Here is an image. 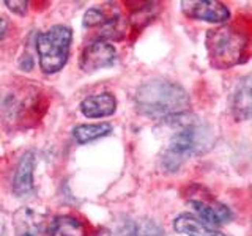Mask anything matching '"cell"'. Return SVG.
<instances>
[{
	"label": "cell",
	"mask_w": 252,
	"mask_h": 236,
	"mask_svg": "<svg viewBox=\"0 0 252 236\" xmlns=\"http://www.w3.org/2000/svg\"><path fill=\"white\" fill-rule=\"evenodd\" d=\"M177 131L172 134L167 148L164 149L161 165L165 172L175 173L189 157L202 154L210 147L208 131L195 121H177Z\"/></svg>",
	"instance_id": "obj_3"
},
{
	"label": "cell",
	"mask_w": 252,
	"mask_h": 236,
	"mask_svg": "<svg viewBox=\"0 0 252 236\" xmlns=\"http://www.w3.org/2000/svg\"><path fill=\"white\" fill-rule=\"evenodd\" d=\"M205 43L211 65L227 69L243 61L249 46V30L241 24H227L208 30Z\"/></svg>",
	"instance_id": "obj_2"
},
{
	"label": "cell",
	"mask_w": 252,
	"mask_h": 236,
	"mask_svg": "<svg viewBox=\"0 0 252 236\" xmlns=\"http://www.w3.org/2000/svg\"><path fill=\"white\" fill-rule=\"evenodd\" d=\"M71 41H73V31L66 26H54L44 33L38 35L36 51L43 73L54 74L65 66Z\"/></svg>",
	"instance_id": "obj_4"
},
{
	"label": "cell",
	"mask_w": 252,
	"mask_h": 236,
	"mask_svg": "<svg viewBox=\"0 0 252 236\" xmlns=\"http://www.w3.org/2000/svg\"><path fill=\"white\" fill-rule=\"evenodd\" d=\"M33 169H35V156L33 151H27L24 154L16 167L13 177V192L18 197H29L33 194Z\"/></svg>",
	"instance_id": "obj_10"
},
{
	"label": "cell",
	"mask_w": 252,
	"mask_h": 236,
	"mask_svg": "<svg viewBox=\"0 0 252 236\" xmlns=\"http://www.w3.org/2000/svg\"><path fill=\"white\" fill-rule=\"evenodd\" d=\"M0 236H8V230L5 225V219L0 216Z\"/></svg>",
	"instance_id": "obj_20"
},
{
	"label": "cell",
	"mask_w": 252,
	"mask_h": 236,
	"mask_svg": "<svg viewBox=\"0 0 252 236\" xmlns=\"http://www.w3.org/2000/svg\"><path fill=\"white\" fill-rule=\"evenodd\" d=\"M8 26H10V22H8L6 18H2L0 16V39H2L6 33V30H8Z\"/></svg>",
	"instance_id": "obj_19"
},
{
	"label": "cell",
	"mask_w": 252,
	"mask_h": 236,
	"mask_svg": "<svg viewBox=\"0 0 252 236\" xmlns=\"http://www.w3.org/2000/svg\"><path fill=\"white\" fill-rule=\"evenodd\" d=\"M55 230L60 236H87V228L74 216L55 217Z\"/></svg>",
	"instance_id": "obj_16"
},
{
	"label": "cell",
	"mask_w": 252,
	"mask_h": 236,
	"mask_svg": "<svg viewBox=\"0 0 252 236\" xmlns=\"http://www.w3.org/2000/svg\"><path fill=\"white\" fill-rule=\"evenodd\" d=\"M181 10L189 19L211 22V24H224L230 19V10L225 3L216 0H183Z\"/></svg>",
	"instance_id": "obj_6"
},
{
	"label": "cell",
	"mask_w": 252,
	"mask_h": 236,
	"mask_svg": "<svg viewBox=\"0 0 252 236\" xmlns=\"http://www.w3.org/2000/svg\"><path fill=\"white\" fill-rule=\"evenodd\" d=\"M5 5L10 8L11 11L18 13V14H24L27 11V6H29L27 2H13V0H6Z\"/></svg>",
	"instance_id": "obj_18"
},
{
	"label": "cell",
	"mask_w": 252,
	"mask_h": 236,
	"mask_svg": "<svg viewBox=\"0 0 252 236\" xmlns=\"http://www.w3.org/2000/svg\"><path fill=\"white\" fill-rule=\"evenodd\" d=\"M137 236H165V235L161 225H158L152 219H145L137 227Z\"/></svg>",
	"instance_id": "obj_17"
},
{
	"label": "cell",
	"mask_w": 252,
	"mask_h": 236,
	"mask_svg": "<svg viewBox=\"0 0 252 236\" xmlns=\"http://www.w3.org/2000/svg\"><path fill=\"white\" fill-rule=\"evenodd\" d=\"M112 131V126L109 123H98V124H79L73 129V136L76 142H79L81 145L89 144L96 139L106 137Z\"/></svg>",
	"instance_id": "obj_13"
},
{
	"label": "cell",
	"mask_w": 252,
	"mask_h": 236,
	"mask_svg": "<svg viewBox=\"0 0 252 236\" xmlns=\"http://www.w3.org/2000/svg\"><path fill=\"white\" fill-rule=\"evenodd\" d=\"M120 16V11L114 6H94L90 8L89 11L84 16V26L85 27H96V26H106L107 22H110L112 19L118 18Z\"/></svg>",
	"instance_id": "obj_14"
},
{
	"label": "cell",
	"mask_w": 252,
	"mask_h": 236,
	"mask_svg": "<svg viewBox=\"0 0 252 236\" xmlns=\"http://www.w3.org/2000/svg\"><path fill=\"white\" fill-rule=\"evenodd\" d=\"M117 99L112 93H99L87 96L81 102V112L87 118H104L115 112Z\"/></svg>",
	"instance_id": "obj_11"
},
{
	"label": "cell",
	"mask_w": 252,
	"mask_h": 236,
	"mask_svg": "<svg viewBox=\"0 0 252 236\" xmlns=\"http://www.w3.org/2000/svg\"><path fill=\"white\" fill-rule=\"evenodd\" d=\"M115 60V47L106 39H98V41L89 44L84 49L81 59H79V68L85 71V73H93V71L112 66Z\"/></svg>",
	"instance_id": "obj_7"
},
{
	"label": "cell",
	"mask_w": 252,
	"mask_h": 236,
	"mask_svg": "<svg viewBox=\"0 0 252 236\" xmlns=\"http://www.w3.org/2000/svg\"><path fill=\"white\" fill-rule=\"evenodd\" d=\"M98 236H137V225L132 219L122 216L109 222Z\"/></svg>",
	"instance_id": "obj_15"
},
{
	"label": "cell",
	"mask_w": 252,
	"mask_h": 236,
	"mask_svg": "<svg viewBox=\"0 0 252 236\" xmlns=\"http://www.w3.org/2000/svg\"><path fill=\"white\" fill-rule=\"evenodd\" d=\"M173 228L177 233L186 236H227L216 228L207 225L197 216L189 214V212H183L173 220Z\"/></svg>",
	"instance_id": "obj_12"
},
{
	"label": "cell",
	"mask_w": 252,
	"mask_h": 236,
	"mask_svg": "<svg viewBox=\"0 0 252 236\" xmlns=\"http://www.w3.org/2000/svg\"><path fill=\"white\" fill-rule=\"evenodd\" d=\"M232 115L236 121H246L252 118V71L241 77L233 91Z\"/></svg>",
	"instance_id": "obj_8"
},
{
	"label": "cell",
	"mask_w": 252,
	"mask_h": 236,
	"mask_svg": "<svg viewBox=\"0 0 252 236\" xmlns=\"http://www.w3.org/2000/svg\"><path fill=\"white\" fill-rule=\"evenodd\" d=\"M14 227L21 236H55V217L33 208H21L14 214Z\"/></svg>",
	"instance_id": "obj_5"
},
{
	"label": "cell",
	"mask_w": 252,
	"mask_h": 236,
	"mask_svg": "<svg viewBox=\"0 0 252 236\" xmlns=\"http://www.w3.org/2000/svg\"><path fill=\"white\" fill-rule=\"evenodd\" d=\"M191 106L188 91L180 84L167 79H153L142 84L136 93V107L148 118H164L186 114Z\"/></svg>",
	"instance_id": "obj_1"
},
{
	"label": "cell",
	"mask_w": 252,
	"mask_h": 236,
	"mask_svg": "<svg viewBox=\"0 0 252 236\" xmlns=\"http://www.w3.org/2000/svg\"><path fill=\"white\" fill-rule=\"evenodd\" d=\"M194 209L197 211V217L203 220L205 224L210 227H218L227 224L232 219V212L225 205L219 203L216 200H202V199H194L189 200Z\"/></svg>",
	"instance_id": "obj_9"
}]
</instances>
